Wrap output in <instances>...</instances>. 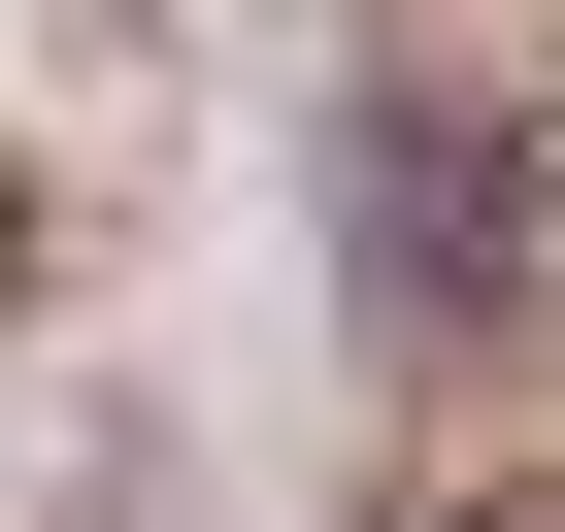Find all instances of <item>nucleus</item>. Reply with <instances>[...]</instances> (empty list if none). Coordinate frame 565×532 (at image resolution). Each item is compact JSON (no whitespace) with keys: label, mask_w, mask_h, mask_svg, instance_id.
Masks as SVG:
<instances>
[{"label":"nucleus","mask_w":565,"mask_h":532,"mask_svg":"<svg viewBox=\"0 0 565 532\" xmlns=\"http://www.w3.org/2000/svg\"><path fill=\"white\" fill-rule=\"evenodd\" d=\"M433 532H565V466H499V499H433Z\"/></svg>","instance_id":"f03ea898"},{"label":"nucleus","mask_w":565,"mask_h":532,"mask_svg":"<svg viewBox=\"0 0 565 532\" xmlns=\"http://www.w3.org/2000/svg\"><path fill=\"white\" fill-rule=\"evenodd\" d=\"M366 266L433 333H565V67H433L366 134Z\"/></svg>","instance_id":"f257e3e1"}]
</instances>
